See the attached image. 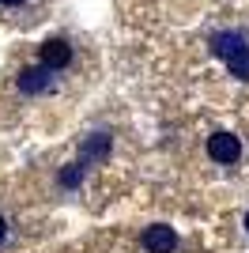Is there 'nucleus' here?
I'll return each mask as SVG.
<instances>
[{
	"label": "nucleus",
	"instance_id": "f257e3e1",
	"mask_svg": "<svg viewBox=\"0 0 249 253\" xmlns=\"http://www.w3.org/2000/svg\"><path fill=\"white\" fill-rule=\"evenodd\" d=\"M61 72H53L49 64H27L19 76H15V87H19V95H27V98H42V95H53L57 91V80Z\"/></svg>",
	"mask_w": 249,
	"mask_h": 253
},
{
	"label": "nucleus",
	"instance_id": "f03ea898",
	"mask_svg": "<svg viewBox=\"0 0 249 253\" xmlns=\"http://www.w3.org/2000/svg\"><path fill=\"white\" fill-rule=\"evenodd\" d=\"M208 159H211V163H219V167H234V163L242 159V140H238V132H227V128L211 132V136H208Z\"/></svg>",
	"mask_w": 249,
	"mask_h": 253
},
{
	"label": "nucleus",
	"instance_id": "7ed1b4c3",
	"mask_svg": "<svg viewBox=\"0 0 249 253\" xmlns=\"http://www.w3.org/2000/svg\"><path fill=\"white\" fill-rule=\"evenodd\" d=\"M110 151H114V132H110V128H91V132L80 140V159L87 163V167L106 163Z\"/></svg>",
	"mask_w": 249,
	"mask_h": 253
},
{
	"label": "nucleus",
	"instance_id": "20e7f679",
	"mask_svg": "<svg viewBox=\"0 0 249 253\" xmlns=\"http://www.w3.org/2000/svg\"><path fill=\"white\" fill-rule=\"evenodd\" d=\"M140 246H144L147 253H174L177 234H174V227H166V223H151V227L140 234Z\"/></svg>",
	"mask_w": 249,
	"mask_h": 253
},
{
	"label": "nucleus",
	"instance_id": "39448f33",
	"mask_svg": "<svg viewBox=\"0 0 249 253\" xmlns=\"http://www.w3.org/2000/svg\"><path fill=\"white\" fill-rule=\"evenodd\" d=\"M38 61H42V64H49L53 72H64V68L72 64V45L64 42V38H49V42H42Z\"/></svg>",
	"mask_w": 249,
	"mask_h": 253
},
{
	"label": "nucleus",
	"instance_id": "423d86ee",
	"mask_svg": "<svg viewBox=\"0 0 249 253\" xmlns=\"http://www.w3.org/2000/svg\"><path fill=\"white\" fill-rule=\"evenodd\" d=\"M246 34H238V31H215L211 34V38H208V49L215 53V57H223V61H227V57H234V53L238 49H246Z\"/></svg>",
	"mask_w": 249,
	"mask_h": 253
},
{
	"label": "nucleus",
	"instance_id": "0eeeda50",
	"mask_svg": "<svg viewBox=\"0 0 249 253\" xmlns=\"http://www.w3.org/2000/svg\"><path fill=\"white\" fill-rule=\"evenodd\" d=\"M83 178H87V163H68V167H61L57 170V189H64V193H76L83 185Z\"/></svg>",
	"mask_w": 249,
	"mask_h": 253
},
{
	"label": "nucleus",
	"instance_id": "6e6552de",
	"mask_svg": "<svg viewBox=\"0 0 249 253\" xmlns=\"http://www.w3.org/2000/svg\"><path fill=\"white\" fill-rule=\"evenodd\" d=\"M227 68H230V76L249 80V45H246V49H238L234 57H227Z\"/></svg>",
	"mask_w": 249,
	"mask_h": 253
},
{
	"label": "nucleus",
	"instance_id": "1a4fd4ad",
	"mask_svg": "<svg viewBox=\"0 0 249 253\" xmlns=\"http://www.w3.org/2000/svg\"><path fill=\"white\" fill-rule=\"evenodd\" d=\"M8 234H11V227H8V219H4V215H0V246L8 242Z\"/></svg>",
	"mask_w": 249,
	"mask_h": 253
},
{
	"label": "nucleus",
	"instance_id": "9d476101",
	"mask_svg": "<svg viewBox=\"0 0 249 253\" xmlns=\"http://www.w3.org/2000/svg\"><path fill=\"white\" fill-rule=\"evenodd\" d=\"M242 234L249 238V208H246V215H242Z\"/></svg>",
	"mask_w": 249,
	"mask_h": 253
},
{
	"label": "nucleus",
	"instance_id": "9b49d317",
	"mask_svg": "<svg viewBox=\"0 0 249 253\" xmlns=\"http://www.w3.org/2000/svg\"><path fill=\"white\" fill-rule=\"evenodd\" d=\"M4 8H19V4H27V0H0Z\"/></svg>",
	"mask_w": 249,
	"mask_h": 253
}]
</instances>
